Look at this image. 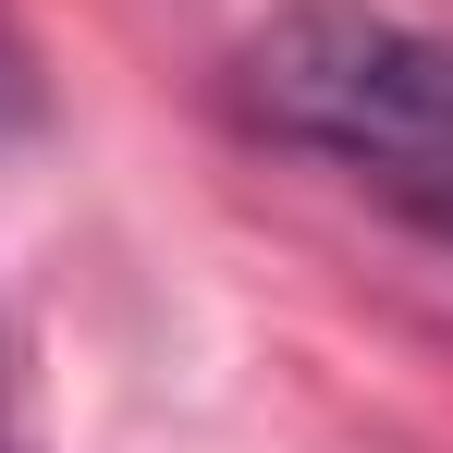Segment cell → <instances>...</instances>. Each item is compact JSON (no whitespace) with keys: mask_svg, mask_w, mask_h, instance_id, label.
<instances>
[{"mask_svg":"<svg viewBox=\"0 0 453 453\" xmlns=\"http://www.w3.org/2000/svg\"><path fill=\"white\" fill-rule=\"evenodd\" d=\"M233 111L453 257V37L380 0H282L233 50Z\"/></svg>","mask_w":453,"mask_h":453,"instance_id":"cell-1","label":"cell"}]
</instances>
